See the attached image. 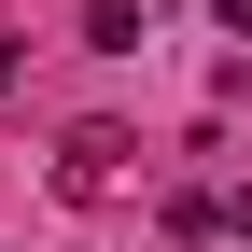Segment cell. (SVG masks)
<instances>
[{"label": "cell", "mask_w": 252, "mask_h": 252, "mask_svg": "<svg viewBox=\"0 0 252 252\" xmlns=\"http://www.w3.org/2000/svg\"><path fill=\"white\" fill-rule=\"evenodd\" d=\"M210 14H224V28H238V42H252V0H210Z\"/></svg>", "instance_id": "3"}, {"label": "cell", "mask_w": 252, "mask_h": 252, "mask_svg": "<svg viewBox=\"0 0 252 252\" xmlns=\"http://www.w3.org/2000/svg\"><path fill=\"white\" fill-rule=\"evenodd\" d=\"M126 182H140V140L126 126H70L56 140V196H126Z\"/></svg>", "instance_id": "1"}, {"label": "cell", "mask_w": 252, "mask_h": 252, "mask_svg": "<svg viewBox=\"0 0 252 252\" xmlns=\"http://www.w3.org/2000/svg\"><path fill=\"white\" fill-rule=\"evenodd\" d=\"M140 28H154V0H84V42L98 56H140Z\"/></svg>", "instance_id": "2"}]
</instances>
